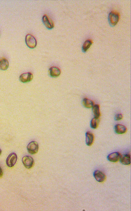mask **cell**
Masks as SVG:
<instances>
[{
	"mask_svg": "<svg viewBox=\"0 0 131 211\" xmlns=\"http://www.w3.org/2000/svg\"><path fill=\"white\" fill-rule=\"evenodd\" d=\"M120 16L118 13L116 12L112 11L109 14L108 20L109 24L112 26H115L119 21Z\"/></svg>",
	"mask_w": 131,
	"mask_h": 211,
	"instance_id": "1",
	"label": "cell"
},
{
	"mask_svg": "<svg viewBox=\"0 0 131 211\" xmlns=\"http://www.w3.org/2000/svg\"><path fill=\"white\" fill-rule=\"evenodd\" d=\"M25 41L27 46L31 49H34L37 46V40L31 34H28L26 35Z\"/></svg>",
	"mask_w": 131,
	"mask_h": 211,
	"instance_id": "2",
	"label": "cell"
},
{
	"mask_svg": "<svg viewBox=\"0 0 131 211\" xmlns=\"http://www.w3.org/2000/svg\"><path fill=\"white\" fill-rule=\"evenodd\" d=\"M27 150L28 153L31 154L37 153L39 150V145L36 141H31L27 146Z\"/></svg>",
	"mask_w": 131,
	"mask_h": 211,
	"instance_id": "3",
	"label": "cell"
},
{
	"mask_svg": "<svg viewBox=\"0 0 131 211\" xmlns=\"http://www.w3.org/2000/svg\"><path fill=\"white\" fill-rule=\"evenodd\" d=\"M22 162L24 166L27 169H31L34 164V159L30 156H25L22 159Z\"/></svg>",
	"mask_w": 131,
	"mask_h": 211,
	"instance_id": "4",
	"label": "cell"
},
{
	"mask_svg": "<svg viewBox=\"0 0 131 211\" xmlns=\"http://www.w3.org/2000/svg\"><path fill=\"white\" fill-rule=\"evenodd\" d=\"M17 160V156L16 153H13L11 154L7 157L6 160V164L7 166L11 168L15 165Z\"/></svg>",
	"mask_w": 131,
	"mask_h": 211,
	"instance_id": "5",
	"label": "cell"
},
{
	"mask_svg": "<svg viewBox=\"0 0 131 211\" xmlns=\"http://www.w3.org/2000/svg\"><path fill=\"white\" fill-rule=\"evenodd\" d=\"M33 78V75L31 73H24L20 75L19 77V80L20 82L23 83H27L30 82Z\"/></svg>",
	"mask_w": 131,
	"mask_h": 211,
	"instance_id": "6",
	"label": "cell"
},
{
	"mask_svg": "<svg viewBox=\"0 0 131 211\" xmlns=\"http://www.w3.org/2000/svg\"><path fill=\"white\" fill-rule=\"evenodd\" d=\"M94 175L96 180L100 183L104 182L106 179V176L105 174L99 170H97L95 171L94 172Z\"/></svg>",
	"mask_w": 131,
	"mask_h": 211,
	"instance_id": "7",
	"label": "cell"
},
{
	"mask_svg": "<svg viewBox=\"0 0 131 211\" xmlns=\"http://www.w3.org/2000/svg\"><path fill=\"white\" fill-rule=\"evenodd\" d=\"M121 155V154L119 152H113L111 154H109L107 158L110 162L115 163V162L119 161Z\"/></svg>",
	"mask_w": 131,
	"mask_h": 211,
	"instance_id": "8",
	"label": "cell"
},
{
	"mask_svg": "<svg viewBox=\"0 0 131 211\" xmlns=\"http://www.w3.org/2000/svg\"><path fill=\"white\" fill-rule=\"evenodd\" d=\"M42 21L45 26L48 29H52L54 28V24L53 22L51 19H50L46 15H45L42 17Z\"/></svg>",
	"mask_w": 131,
	"mask_h": 211,
	"instance_id": "9",
	"label": "cell"
},
{
	"mask_svg": "<svg viewBox=\"0 0 131 211\" xmlns=\"http://www.w3.org/2000/svg\"><path fill=\"white\" fill-rule=\"evenodd\" d=\"M49 73L51 77H57L60 76L61 71L57 66H52L49 69Z\"/></svg>",
	"mask_w": 131,
	"mask_h": 211,
	"instance_id": "10",
	"label": "cell"
},
{
	"mask_svg": "<svg viewBox=\"0 0 131 211\" xmlns=\"http://www.w3.org/2000/svg\"><path fill=\"white\" fill-rule=\"evenodd\" d=\"M94 141V136L92 132H88L86 133V143L87 145L91 146L92 145Z\"/></svg>",
	"mask_w": 131,
	"mask_h": 211,
	"instance_id": "11",
	"label": "cell"
},
{
	"mask_svg": "<svg viewBox=\"0 0 131 211\" xmlns=\"http://www.w3.org/2000/svg\"><path fill=\"white\" fill-rule=\"evenodd\" d=\"M114 130L116 133L118 134H123L127 131V128L125 126L118 124L115 126Z\"/></svg>",
	"mask_w": 131,
	"mask_h": 211,
	"instance_id": "12",
	"label": "cell"
},
{
	"mask_svg": "<svg viewBox=\"0 0 131 211\" xmlns=\"http://www.w3.org/2000/svg\"><path fill=\"white\" fill-rule=\"evenodd\" d=\"M119 160L122 164L129 165L131 164V156L130 154H124L121 155Z\"/></svg>",
	"mask_w": 131,
	"mask_h": 211,
	"instance_id": "13",
	"label": "cell"
},
{
	"mask_svg": "<svg viewBox=\"0 0 131 211\" xmlns=\"http://www.w3.org/2000/svg\"><path fill=\"white\" fill-rule=\"evenodd\" d=\"M8 60L6 58H0V70L2 71L7 70L9 67Z\"/></svg>",
	"mask_w": 131,
	"mask_h": 211,
	"instance_id": "14",
	"label": "cell"
},
{
	"mask_svg": "<svg viewBox=\"0 0 131 211\" xmlns=\"http://www.w3.org/2000/svg\"><path fill=\"white\" fill-rule=\"evenodd\" d=\"M92 108V113L94 114L95 118H99L101 116V112L100 111V106L98 104H96L93 106Z\"/></svg>",
	"mask_w": 131,
	"mask_h": 211,
	"instance_id": "15",
	"label": "cell"
},
{
	"mask_svg": "<svg viewBox=\"0 0 131 211\" xmlns=\"http://www.w3.org/2000/svg\"><path fill=\"white\" fill-rule=\"evenodd\" d=\"M82 104L85 107L88 109L92 108L94 105V103L93 101L86 98L83 99Z\"/></svg>",
	"mask_w": 131,
	"mask_h": 211,
	"instance_id": "16",
	"label": "cell"
},
{
	"mask_svg": "<svg viewBox=\"0 0 131 211\" xmlns=\"http://www.w3.org/2000/svg\"><path fill=\"white\" fill-rule=\"evenodd\" d=\"M99 122H100V119L99 118H94L92 119L90 123V126L92 128L95 129H97L99 125Z\"/></svg>",
	"mask_w": 131,
	"mask_h": 211,
	"instance_id": "17",
	"label": "cell"
},
{
	"mask_svg": "<svg viewBox=\"0 0 131 211\" xmlns=\"http://www.w3.org/2000/svg\"><path fill=\"white\" fill-rule=\"evenodd\" d=\"M92 43V41L91 40H86L85 42L84 43V45H82V50L83 52H87L88 50L90 48V46H91Z\"/></svg>",
	"mask_w": 131,
	"mask_h": 211,
	"instance_id": "18",
	"label": "cell"
},
{
	"mask_svg": "<svg viewBox=\"0 0 131 211\" xmlns=\"http://www.w3.org/2000/svg\"><path fill=\"white\" fill-rule=\"evenodd\" d=\"M115 119L116 121H119L120 120H121L123 119V115H122V114H118L115 115Z\"/></svg>",
	"mask_w": 131,
	"mask_h": 211,
	"instance_id": "19",
	"label": "cell"
},
{
	"mask_svg": "<svg viewBox=\"0 0 131 211\" xmlns=\"http://www.w3.org/2000/svg\"><path fill=\"white\" fill-rule=\"evenodd\" d=\"M3 174V170H2V169H1V167L0 166V177H1Z\"/></svg>",
	"mask_w": 131,
	"mask_h": 211,
	"instance_id": "20",
	"label": "cell"
},
{
	"mask_svg": "<svg viewBox=\"0 0 131 211\" xmlns=\"http://www.w3.org/2000/svg\"><path fill=\"white\" fill-rule=\"evenodd\" d=\"M1 153H2V151H1V149H0V156L1 155Z\"/></svg>",
	"mask_w": 131,
	"mask_h": 211,
	"instance_id": "21",
	"label": "cell"
}]
</instances>
